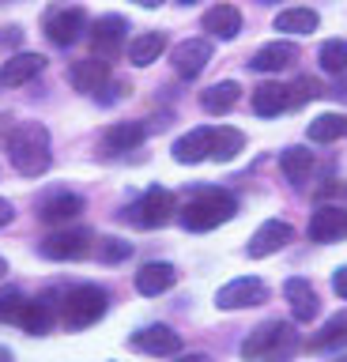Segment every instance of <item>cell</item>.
Wrapping results in <instances>:
<instances>
[{"label":"cell","mask_w":347,"mask_h":362,"mask_svg":"<svg viewBox=\"0 0 347 362\" xmlns=\"http://www.w3.org/2000/svg\"><path fill=\"white\" fill-rule=\"evenodd\" d=\"M4 151L12 158V166L27 177H38L49 166V132L42 121H19L16 129L4 136Z\"/></svg>","instance_id":"obj_1"},{"label":"cell","mask_w":347,"mask_h":362,"mask_svg":"<svg viewBox=\"0 0 347 362\" xmlns=\"http://www.w3.org/2000/svg\"><path fill=\"white\" fill-rule=\"evenodd\" d=\"M298 351V332L287 321H264L261 328H253L242 344L245 362H290Z\"/></svg>","instance_id":"obj_2"},{"label":"cell","mask_w":347,"mask_h":362,"mask_svg":"<svg viewBox=\"0 0 347 362\" xmlns=\"http://www.w3.org/2000/svg\"><path fill=\"white\" fill-rule=\"evenodd\" d=\"M234 211H238V200H234V192L227 189H196L193 197L185 200L182 208V226L185 230H216V226H223L227 219H234Z\"/></svg>","instance_id":"obj_3"},{"label":"cell","mask_w":347,"mask_h":362,"mask_svg":"<svg viewBox=\"0 0 347 362\" xmlns=\"http://www.w3.org/2000/svg\"><path fill=\"white\" fill-rule=\"evenodd\" d=\"M106 305H110V294L98 287V283H80V287H72L69 294H64L61 317H64V325H69L72 332H80V328H91L98 317L106 313Z\"/></svg>","instance_id":"obj_4"},{"label":"cell","mask_w":347,"mask_h":362,"mask_svg":"<svg viewBox=\"0 0 347 362\" xmlns=\"http://www.w3.org/2000/svg\"><path fill=\"white\" fill-rule=\"evenodd\" d=\"M174 211H177V200H174V192L170 189H163V185H155L148 189L143 197L129 208V219L143 226V230H155V226H166L174 219Z\"/></svg>","instance_id":"obj_5"},{"label":"cell","mask_w":347,"mask_h":362,"mask_svg":"<svg viewBox=\"0 0 347 362\" xmlns=\"http://www.w3.org/2000/svg\"><path fill=\"white\" fill-rule=\"evenodd\" d=\"M87 30V11L76 8V4H64V8H53L46 16V38L53 45H72L80 42V34Z\"/></svg>","instance_id":"obj_6"},{"label":"cell","mask_w":347,"mask_h":362,"mask_svg":"<svg viewBox=\"0 0 347 362\" xmlns=\"http://www.w3.org/2000/svg\"><path fill=\"white\" fill-rule=\"evenodd\" d=\"M268 298V287L257 276H242V279H230L227 287H219L216 294V305L219 310H249V305H261Z\"/></svg>","instance_id":"obj_7"},{"label":"cell","mask_w":347,"mask_h":362,"mask_svg":"<svg viewBox=\"0 0 347 362\" xmlns=\"http://www.w3.org/2000/svg\"><path fill=\"white\" fill-rule=\"evenodd\" d=\"M91 230H57L49 238H42V257L49 260H83L87 253H91Z\"/></svg>","instance_id":"obj_8"},{"label":"cell","mask_w":347,"mask_h":362,"mask_svg":"<svg viewBox=\"0 0 347 362\" xmlns=\"http://www.w3.org/2000/svg\"><path fill=\"white\" fill-rule=\"evenodd\" d=\"M343 238H347V211L336 208V204H321L310 219V242L329 245V242H343Z\"/></svg>","instance_id":"obj_9"},{"label":"cell","mask_w":347,"mask_h":362,"mask_svg":"<svg viewBox=\"0 0 347 362\" xmlns=\"http://www.w3.org/2000/svg\"><path fill=\"white\" fill-rule=\"evenodd\" d=\"M211 61V42L208 38H185L174 49V72L182 79H196Z\"/></svg>","instance_id":"obj_10"},{"label":"cell","mask_w":347,"mask_h":362,"mask_svg":"<svg viewBox=\"0 0 347 362\" xmlns=\"http://www.w3.org/2000/svg\"><path fill=\"white\" fill-rule=\"evenodd\" d=\"M290 238H295L290 223H283V219H268V223L257 226V234L249 238L245 253H249V257H272V253H279V249L290 242Z\"/></svg>","instance_id":"obj_11"},{"label":"cell","mask_w":347,"mask_h":362,"mask_svg":"<svg viewBox=\"0 0 347 362\" xmlns=\"http://www.w3.org/2000/svg\"><path fill=\"white\" fill-rule=\"evenodd\" d=\"M132 347L143 351V355H177L182 351V336L174 332V328H166V325H148V328H140L136 336H132Z\"/></svg>","instance_id":"obj_12"},{"label":"cell","mask_w":347,"mask_h":362,"mask_svg":"<svg viewBox=\"0 0 347 362\" xmlns=\"http://www.w3.org/2000/svg\"><path fill=\"white\" fill-rule=\"evenodd\" d=\"M125 30H129V23L121 19V16L95 19V27H91V49H95V57L110 61V57L121 49V42H125Z\"/></svg>","instance_id":"obj_13"},{"label":"cell","mask_w":347,"mask_h":362,"mask_svg":"<svg viewBox=\"0 0 347 362\" xmlns=\"http://www.w3.org/2000/svg\"><path fill=\"white\" fill-rule=\"evenodd\" d=\"M69 83L76 90H83V95L102 90L110 83V61H102V57H83V61H76L69 68Z\"/></svg>","instance_id":"obj_14"},{"label":"cell","mask_w":347,"mask_h":362,"mask_svg":"<svg viewBox=\"0 0 347 362\" xmlns=\"http://www.w3.org/2000/svg\"><path fill=\"white\" fill-rule=\"evenodd\" d=\"M283 294H287V302H290V313H295V321H313L321 310V302H317V291H313V283L310 279H287L283 283Z\"/></svg>","instance_id":"obj_15"},{"label":"cell","mask_w":347,"mask_h":362,"mask_svg":"<svg viewBox=\"0 0 347 362\" xmlns=\"http://www.w3.org/2000/svg\"><path fill=\"white\" fill-rule=\"evenodd\" d=\"M42 68H46V57L42 53H16V57L4 61V68H0V83L4 87H23L42 72Z\"/></svg>","instance_id":"obj_16"},{"label":"cell","mask_w":347,"mask_h":362,"mask_svg":"<svg viewBox=\"0 0 347 362\" xmlns=\"http://www.w3.org/2000/svg\"><path fill=\"white\" fill-rule=\"evenodd\" d=\"M290 106H295L290 87H283V83H261V87H253V113H257V117H276V113H283Z\"/></svg>","instance_id":"obj_17"},{"label":"cell","mask_w":347,"mask_h":362,"mask_svg":"<svg viewBox=\"0 0 347 362\" xmlns=\"http://www.w3.org/2000/svg\"><path fill=\"white\" fill-rule=\"evenodd\" d=\"M295 61H298V49L290 42H268L253 53L249 68L253 72H283V68H290Z\"/></svg>","instance_id":"obj_18"},{"label":"cell","mask_w":347,"mask_h":362,"mask_svg":"<svg viewBox=\"0 0 347 362\" xmlns=\"http://www.w3.org/2000/svg\"><path fill=\"white\" fill-rule=\"evenodd\" d=\"M174 283H177V268L166 264V260H151V264H143V268L136 272V291L148 294V298H155V294H163V291H170Z\"/></svg>","instance_id":"obj_19"},{"label":"cell","mask_w":347,"mask_h":362,"mask_svg":"<svg viewBox=\"0 0 347 362\" xmlns=\"http://www.w3.org/2000/svg\"><path fill=\"white\" fill-rule=\"evenodd\" d=\"M211 136H216V129H193V132H185L182 140L174 144V158H177V163H185V166L211 158Z\"/></svg>","instance_id":"obj_20"},{"label":"cell","mask_w":347,"mask_h":362,"mask_svg":"<svg viewBox=\"0 0 347 362\" xmlns=\"http://www.w3.org/2000/svg\"><path fill=\"white\" fill-rule=\"evenodd\" d=\"M204 30L211 34V38H238L242 30V11L234 4H216L211 11H204Z\"/></svg>","instance_id":"obj_21"},{"label":"cell","mask_w":347,"mask_h":362,"mask_svg":"<svg viewBox=\"0 0 347 362\" xmlns=\"http://www.w3.org/2000/svg\"><path fill=\"white\" fill-rule=\"evenodd\" d=\"M83 211V197H76V192H53L49 200H42V223H72L76 215Z\"/></svg>","instance_id":"obj_22"},{"label":"cell","mask_w":347,"mask_h":362,"mask_svg":"<svg viewBox=\"0 0 347 362\" xmlns=\"http://www.w3.org/2000/svg\"><path fill=\"white\" fill-rule=\"evenodd\" d=\"M163 49H166V34L163 30H143L129 45V61L136 68H148L151 61H159V57H163Z\"/></svg>","instance_id":"obj_23"},{"label":"cell","mask_w":347,"mask_h":362,"mask_svg":"<svg viewBox=\"0 0 347 362\" xmlns=\"http://www.w3.org/2000/svg\"><path fill=\"white\" fill-rule=\"evenodd\" d=\"M143 136H148V129H143L140 121H117V124L106 129L102 144L110 147V151H132V147L143 144Z\"/></svg>","instance_id":"obj_24"},{"label":"cell","mask_w":347,"mask_h":362,"mask_svg":"<svg viewBox=\"0 0 347 362\" xmlns=\"http://www.w3.org/2000/svg\"><path fill=\"white\" fill-rule=\"evenodd\" d=\"M19 325H23L30 336H46L49 328H53V302L49 298H27Z\"/></svg>","instance_id":"obj_25"},{"label":"cell","mask_w":347,"mask_h":362,"mask_svg":"<svg viewBox=\"0 0 347 362\" xmlns=\"http://www.w3.org/2000/svg\"><path fill=\"white\" fill-rule=\"evenodd\" d=\"M242 98V87L234 83V79H223V83H216V87H208L204 95H200V106H204L208 113H227V110H234V102Z\"/></svg>","instance_id":"obj_26"},{"label":"cell","mask_w":347,"mask_h":362,"mask_svg":"<svg viewBox=\"0 0 347 362\" xmlns=\"http://www.w3.org/2000/svg\"><path fill=\"white\" fill-rule=\"evenodd\" d=\"M279 170H283V177L290 185H302L313 170V151H306V147H287V151L279 155Z\"/></svg>","instance_id":"obj_27"},{"label":"cell","mask_w":347,"mask_h":362,"mask_svg":"<svg viewBox=\"0 0 347 362\" xmlns=\"http://www.w3.org/2000/svg\"><path fill=\"white\" fill-rule=\"evenodd\" d=\"M317 11L313 8H283L276 16V30H283V34H313L317 30Z\"/></svg>","instance_id":"obj_28"},{"label":"cell","mask_w":347,"mask_h":362,"mask_svg":"<svg viewBox=\"0 0 347 362\" xmlns=\"http://www.w3.org/2000/svg\"><path fill=\"white\" fill-rule=\"evenodd\" d=\"M310 140L313 144H332L340 140V136H347V113H321V117L310 121Z\"/></svg>","instance_id":"obj_29"},{"label":"cell","mask_w":347,"mask_h":362,"mask_svg":"<svg viewBox=\"0 0 347 362\" xmlns=\"http://www.w3.org/2000/svg\"><path fill=\"white\" fill-rule=\"evenodd\" d=\"M242 147H245V136L238 129H216V136H211V158L216 163H230Z\"/></svg>","instance_id":"obj_30"},{"label":"cell","mask_w":347,"mask_h":362,"mask_svg":"<svg viewBox=\"0 0 347 362\" xmlns=\"http://www.w3.org/2000/svg\"><path fill=\"white\" fill-rule=\"evenodd\" d=\"M317 351H329V347H343L347 344V313H336L332 321H324V328L310 339Z\"/></svg>","instance_id":"obj_31"},{"label":"cell","mask_w":347,"mask_h":362,"mask_svg":"<svg viewBox=\"0 0 347 362\" xmlns=\"http://www.w3.org/2000/svg\"><path fill=\"white\" fill-rule=\"evenodd\" d=\"M317 61L324 72H332V76H343L347 72V42L343 38H329L321 45V53H317Z\"/></svg>","instance_id":"obj_32"},{"label":"cell","mask_w":347,"mask_h":362,"mask_svg":"<svg viewBox=\"0 0 347 362\" xmlns=\"http://www.w3.org/2000/svg\"><path fill=\"white\" fill-rule=\"evenodd\" d=\"M23 291H16V287H8V291H0V321H19L23 317Z\"/></svg>","instance_id":"obj_33"},{"label":"cell","mask_w":347,"mask_h":362,"mask_svg":"<svg viewBox=\"0 0 347 362\" xmlns=\"http://www.w3.org/2000/svg\"><path fill=\"white\" fill-rule=\"evenodd\" d=\"M129 253H132V245L121 242V238H102V242H98V257H102L106 264H117V260H125Z\"/></svg>","instance_id":"obj_34"},{"label":"cell","mask_w":347,"mask_h":362,"mask_svg":"<svg viewBox=\"0 0 347 362\" xmlns=\"http://www.w3.org/2000/svg\"><path fill=\"white\" fill-rule=\"evenodd\" d=\"M290 95H295V106H298V102H306V98H317V95H324V90H321V83H317V79L302 76L298 83L290 87Z\"/></svg>","instance_id":"obj_35"},{"label":"cell","mask_w":347,"mask_h":362,"mask_svg":"<svg viewBox=\"0 0 347 362\" xmlns=\"http://www.w3.org/2000/svg\"><path fill=\"white\" fill-rule=\"evenodd\" d=\"M23 42V30L19 27H0V49H16Z\"/></svg>","instance_id":"obj_36"},{"label":"cell","mask_w":347,"mask_h":362,"mask_svg":"<svg viewBox=\"0 0 347 362\" xmlns=\"http://www.w3.org/2000/svg\"><path fill=\"white\" fill-rule=\"evenodd\" d=\"M332 291L347 302V264H343V268H336V276H332Z\"/></svg>","instance_id":"obj_37"},{"label":"cell","mask_w":347,"mask_h":362,"mask_svg":"<svg viewBox=\"0 0 347 362\" xmlns=\"http://www.w3.org/2000/svg\"><path fill=\"white\" fill-rule=\"evenodd\" d=\"M12 204H8V200H0V226H8V223H12Z\"/></svg>","instance_id":"obj_38"},{"label":"cell","mask_w":347,"mask_h":362,"mask_svg":"<svg viewBox=\"0 0 347 362\" xmlns=\"http://www.w3.org/2000/svg\"><path fill=\"white\" fill-rule=\"evenodd\" d=\"M177 362H211V358H208V355H182Z\"/></svg>","instance_id":"obj_39"},{"label":"cell","mask_w":347,"mask_h":362,"mask_svg":"<svg viewBox=\"0 0 347 362\" xmlns=\"http://www.w3.org/2000/svg\"><path fill=\"white\" fill-rule=\"evenodd\" d=\"M136 4H140V8H159L163 0H136Z\"/></svg>","instance_id":"obj_40"},{"label":"cell","mask_w":347,"mask_h":362,"mask_svg":"<svg viewBox=\"0 0 347 362\" xmlns=\"http://www.w3.org/2000/svg\"><path fill=\"white\" fill-rule=\"evenodd\" d=\"M0 362H12V351L8 347H0Z\"/></svg>","instance_id":"obj_41"},{"label":"cell","mask_w":347,"mask_h":362,"mask_svg":"<svg viewBox=\"0 0 347 362\" xmlns=\"http://www.w3.org/2000/svg\"><path fill=\"white\" fill-rule=\"evenodd\" d=\"M4 272H8V260H4V257H0V279H4Z\"/></svg>","instance_id":"obj_42"},{"label":"cell","mask_w":347,"mask_h":362,"mask_svg":"<svg viewBox=\"0 0 347 362\" xmlns=\"http://www.w3.org/2000/svg\"><path fill=\"white\" fill-rule=\"evenodd\" d=\"M182 4H193V0H182Z\"/></svg>","instance_id":"obj_43"}]
</instances>
